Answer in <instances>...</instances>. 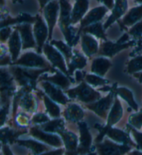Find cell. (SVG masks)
I'll return each instance as SVG.
<instances>
[{"label":"cell","mask_w":142,"mask_h":155,"mask_svg":"<svg viewBox=\"0 0 142 155\" xmlns=\"http://www.w3.org/2000/svg\"><path fill=\"white\" fill-rule=\"evenodd\" d=\"M129 34L135 39H139L142 36V20L134 25L129 31Z\"/></svg>","instance_id":"cell-38"},{"label":"cell","mask_w":142,"mask_h":155,"mask_svg":"<svg viewBox=\"0 0 142 155\" xmlns=\"http://www.w3.org/2000/svg\"><path fill=\"white\" fill-rule=\"evenodd\" d=\"M89 6L88 0H76L71 11V24H76L83 18Z\"/></svg>","instance_id":"cell-17"},{"label":"cell","mask_w":142,"mask_h":155,"mask_svg":"<svg viewBox=\"0 0 142 155\" xmlns=\"http://www.w3.org/2000/svg\"><path fill=\"white\" fill-rule=\"evenodd\" d=\"M90 155H95V154H90Z\"/></svg>","instance_id":"cell-51"},{"label":"cell","mask_w":142,"mask_h":155,"mask_svg":"<svg viewBox=\"0 0 142 155\" xmlns=\"http://www.w3.org/2000/svg\"><path fill=\"white\" fill-rule=\"evenodd\" d=\"M134 76L138 79L141 84H142V72H137V73H134Z\"/></svg>","instance_id":"cell-48"},{"label":"cell","mask_w":142,"mask_h":155,"mask_svg":"<svg viewBox=\"0 0 142 155\" xmlns=\"http://www.w3.org/2000/svg\"><path fill=\"white\" fill-rule=\"evenodd\" d=\"M130 123L134 127L141 129L142 127V111L132 115L130 118Z\"/></svg>","instance_id":"cell-39"},{"label":"cell","mask_w":142,"mask_h":155,"mask_svg":"<svg viewBox=\"0 0 142 155\" xmlns=\"http://www.w3.org/2000/svg\"><path fill=\"white\" fill-rule=\"evenodd\" d=\"M36 18H32L31 15H28V14L25 13H21L20 15L15 18H8V20L4 21V22H2V28H4V27H7V26L14 25L15 23H31L34 21H36Z\"/></svg>","instance_id":"cell-30"},{"label":"cell","mask_w":142,"mask_h":155,"mask_svg":"<svg viewBox=\"0 0 142 155\" xmlns=\"http://www.w3.org/2000/svg\"><path fill=\"white\" fill-rule=\"evenodd\" d=\"M36 20L35 22L33 33L36 37L37 45H38V51L40 53L41 50L45 45V42L49 37V29L43 22V19L39 15L36 16Z\"/></svg>","instance_id":"cell-6"},{"label":"cell","mask_w":142,"mask_h":155,"mask_svg":"<svg viewBox=\"0 0 142 155\" xmlns=\"http://www.w3.org/2000/svg\"><path fill=\"white\" fill-rule=\"evenodd\" d=\"M128 8L127 0H116V2L114 6L112 13L104 25V29H107L111 25H112L116 20L121 18L125 13Z\"/></svg>","instance_id":"cell-15"},{"label":"cell","mask_w":142,"mask_h":155,"mask_svg":"<svg viewBox=\"0 0 142 155\" xmlns=\"http://www.w3.org/2000/svg\"><path fill=\"white\" fill-rule=\"evenodd\" d=\"M22 40L18 31L17 29L15 30L11 34L8 41V48L11 54L12 61H15L19 56V54L22 47Z\"/></svg>","instance_id":"cell-18"},{"label":"cell","mask_w":142,"mask_h":155,"mask_svg":"<svg viewBox=\"0 0 142 155\" xmlns=\"http://www.w3.org/2000/svg\"><path fill=\"white\" fill-rule=\"evenodd\" d=\"M82 48L88 56L96 54L99 49L97 41L92 36L84 34L82 36Z\"/></svg>","instance_id":"cell-22"},{"label":"cell","mask_w":142,"mask_h":155,"mask_svg":"<svg viewBox=\"0 0 142 155\" xmlns=\"http://www.w3.org/2000/svg\"><path fill=\"white\" fill-rule=\"evenodd\" d=\"M132 44H134V42H129L128 43L119 44L118 43H113L111 42H107L104 43L103 47H102L101 54V55L107 56H112L115 54L116 53L118 52L121 50H124L125 48H129Z\"/></svg>","instance_id":"cell-19"},{"label":"cell","mask_w":142,"mask_h":155,"mask_svg":"<svg viewBox=\"0 0 142 155\" xmlns=\"http://www.w3.org/2000/svg\"><path fill=\"white\" fill-rule=\"evenodd\" d=\"M142 70V56L134 57L128 64L127 71L129 74H134Z\"/></svg>","instance_id":"cell-33"},{"label":"cell","mask_w":142,"mask_h":155,"mask_svg":"<svg viewBox=\"0 0 142 155\" xmlns=\"http://www.w3.org/2000/svg\"><path fill=\"white\" fill-rule=\"evenodd\" d=\"M44 101H45L46 110H47L50 116L55 117V118L59 117L60 114V108L52 100L46 97V95H44Z\"/></svg>","instance_id":"cell-34"},{"label":"cell","mask_w":142,"mask_h":155,"mask_svg":"<svg viewBox=\"0 0 142 155\" xmlns=\"http://www.w3.org/2000/svg\"><path fill=\"white\" fill-rule=\"evenodd\" d=\"M142 19V5L134 7L130 9L122 20V24L125 26H131L137 24Z\"/></svg>","instance_id":"cell-23"},{"label":"cell","mask_w":142,"mask_h":155,"mask_svg":"<svg viewBox=\"0 0 142 155\" xmlns=\"http://www.w3.org/2000/svg\"><path fill=\"white\" fill-rule=\"evenodd\" d=\"M116 92L126 101L134 110H135V111L138 110V105H137L135 100L134 99L133 94L129 89L126 88H118L117 89H116Z\"/></svg>","instance_id":"cell-29"},{"label":"cell","mask_w":142,"mask_h":155,"mask_svg":"<svg viewBox=\"0 0 142 155\" xmlns=\"http://www.w3.org/2000/svg\"><path fill=\"white\" fill-rule=\"evenodd\" d=\"M84 113L78 105L72 104L69 106L65 111V116L69 120L78 121L83 118Z\"/></svg>","instance_id":"cell-27"},{"label":"cell","mask_w":142,"mask_h":155,"mask_svg":"<svg viewBox=\"0 0 142 155\" xmlns=\"http://www.w3.org/2000/svg\"><path fill=\"white\" fill-rule=\"evenodd\" d=\"M43 51L45 54L46 57L50 61L51 63L59 68L65 74H68V70H67L66 65L61 54L59 51L53 48L52 45L49 44H45L43 47Z\"/></svg>","instance_id":"cell-7"},{"label":"cell","mask_w":142,"mask_h":155,"mask_svg":"<svg viewBox=\"0 0 142 155\" xmlns=\"http://www.w3.org/2000/svg\"><path fill=\"white\" fill-rule=\"evenodd\" d=\"M83 77H84V73H83V72L76 71V80H77L78 81H80L83 79Z\"/></svg>","instance_id":"cell-46"},{"label":"cell","mask_w":142,"mask_h":155,"mask_svg":"<svg viewBox=\"0 0 142 155\" xmlns=\"http://www.w3.org/2000/svg\"><path fill=\"white\" fill-rule=\"evenodd\" d=\"M17 143L20 145L27 147L29 148L33 152V155H39L46 152L49 148L46 145H43L36 140H17Z\"/></svg>","instance_id":"cell-21"},{"label":"cell","mask_w":142,"mask_h":155,"mask_svg":"<svg viewBox=\"0 0 142 155\" xmlns=\"http://www.w3.org/2000/svg\"><path fill=\"white\" fill-rule=\"evenodd\" d=\"M16 29L20 33V35L21 40H22L23 50L28 48H33L36 47V43H35L33 38L31 26L29 23L18 25L16 27Z\"/></svg>","instance_id":"cell-11"},{"label":"cell","mask_w":142,"mask_h":155,"mask_svg":"<svg viewBox=\"0 0 142 155\" xmlns=\"http://www.w3.org/2000/svg\"><path fill=\"white\" fill-rule=\"evenodd\" d=\"M59 134L61 135L62 140L66 147L65 155H78V139L75 134L71 132H64L60 131Z\"/></svg>","instance_id":"cell-16"},{"label":"cell","mask_w":142,"mask_h":155,"mask_svg":"<svg viewBox=\"0 0 142 155\" xmlns=\"http://www.w3.org/2000/svg\"><path fill=\"white\" fill-rule=\"evenodd\" d=\"M96 149L99 155H124L130 151V147L128 145H117L106 139L96 145Z\"/></svg>","instance_id":"cell-3"},{"label":"cell","mask_w":142,"mask_h":155,"mask_svg":"<svg viewBox=\"0 0 142 155\" xmlns=\"http://www.w3.org/2000/svg\"><path fill=\"white\" fill-rule=\"evenodd\" d=\"M38 1H39V5H40V8H45L46 4L49 3L50 2L53 1V0H38Z\"/></svg>","instance_id":"cell-47"},{"label":"cell","mask_w":142,"mask_h":155,"mask_svg":"<svg viewBox=\"0 0 142 155\" xmlns=\"http://www.w3.org/2000/svg\"><path fill=\"white\" fill-rule=\"evenodd\" d=\"M64 122L62 120H55L49 123H45L43 125V129L47 132H58L63 131L64 130Z\"/></svg>","instance_id":"cell-32"},{"label":"cell","mask_w":142,"mask_h":155,"mask_svg":"<svg viewBox=\"0 0 142 155\" xmlns=\"http://www.w3.org/2000/svg\"><path fill=\"white\" fill-rule=\"evenodd\" d=\"M80 133V145L78 147V155H85L89 153L92 145V137L85 123L78 124Z\"/></svg>","instance_id":"cell-9"},{"label":"cell","mask_w":142,"mask_h":155,"mask_svg":"<svg viewBox=\"0 0 142 155\" xmlns=\"http://www.w3.org/2000/svg\"><path fill=\"white\" fill-rule=\"evenodd\" d=\"M60 26L63 33L66 41L70 46L74 45L76 43L74 39V31L70 27L71 6L69 0H60Z\"/></svg>","instance_id":"cell-1"},{"label":"cell","mask_w":142,"mask_h":155,"mask_svg":"<svg viewBox=\"0 0 142 155\" xmlns=\"http://www.w3.org/2000/svg\"><path fill=\"white\" fill-rule=\"evenodd\" d=\"M81 31H83L84 34L89 33V34L94 35L95 36L100 38L104 40L106 39V35H105V33L103 31V28L102 27L101 23L100 22L95 23V24L91 25L90 26H88V27H86L84 29L81 30Z\"/></svg>","instance_id":"cell-31"},{"label":"cell","mask_w":142,"mask_h":155,"mask_svg":"<svg viewBox=\"0 0 142 155\" xmlns=\"http://www.w3.org/2000/svg\"><path fill=\"white\" fill-rule=\"evenodd\" d=\"M41 79L50 81L51 83H53L54 85L62 88V89H67L70 86V81L69 79L65 77L64 74L58 71L55 72V74L53 76L44 77L43 78H41Z\"/></svg>","instance_id":"cell-25"},{"label":"cell","mask_w":142,"mask_h":155,"mask_svg":"<svg viewBox=\"0 0 142 155\" xmlns=\"http://www.w3.org/2000/svg\"><path fill=\"white\" fill-rule=\"evenodd\" d=\"M110 66V60L106 58H97L92 62V72L99 76H104Z\"/></svg>","instance_id":"cell-24"},{"label":"cell","mask_w":142,"mask_h":155,"mask_svg":"<svg viewBox=\"0 0 142 155\" xmlns=\"http://www.w3.org/2000/svg\"><path fill=\"white\" fill-rule=\"evenodd\" d=\"M63 153H64V150L60 149L58 150H53V151L46 152H45V153H43L39 155H62Z\"/></svg>","instance_id":"cell-43"},{"label":"cell","mask_w":142,"mask_h":155,"mask_svg":"<svg viewBox=\"0 0 142 155\" xmlns=\"http://www.w3.org/2000/svg\"><path fill=\"white\" fill-rule=\"evenodd\" d=\"M58 11H59V4L57 0H53L50 2L44 8V15L47 22L49 40L52 39L53 28L57 21Z\"/></svg>","instance_id":"cell-5"},{"label":"cell","mask_w":142,"mask_h":155,"mask_svg":"<svg viewBox=\"0 0 142 155\" xmlns=\"http://www.w3.org/2000/svg\"><path fill=\"white\" fill-rule=\"evenodd\" d=\"M42 86L45 89L46 93L48 94L53 101L62 104H65L68 102V99L61 90L53 85V84H51V82L49 83V81H44L42 83Z\"/></svg>","instance_id":"cell-14"},{"label":"cell","mask_w":142,"mask_h":155,"mask_svg":"<svg viewBox=\"0 0 142 155\" xmlns=\"http://www.w3.org/2000/svg\"><path fill=\"white\" fill-rule=\"evenodd\" d=\"M99 1L103 2V3L106 5L108 8H113L115 6V2L114 0H99Z\"/></svg>","instance_id":"cell-44"},{"label":"cell","mask_w":142,"mask_h":155,"mask_svg":"<svg viewBox=\"0 0 142 155\" xmlns=\"http://www.w3.org/2000/svg\"><path fill=\"white\" fill-rule=\"evenodd\" d=\"M106 134L108 135L109 137L115 141L123 143V145H131L134 147L136 146V145L132 141V140L130 139L128 135L121 130H118V129L108 127Z\"/></svg>","instance_id":"cell-20"},{"label":"cell","mask_w":142,"mask_h":155,"mask_svg":"<svg viewBox=\"0 0 142 155\" xmlns=\"http://www.w3.org/2000/svg\"><path fill=\"white\" fill-rule=\"evenodd\" d=\"M46 70H31L20 68H12V72L16 79L20 84L29 87L30 84H34L36 79L38 78L40 74L45 71Z\"/></svg>","instance_id":"cell-4"},{"label":"cell","mask_w":142,"mask_h":155,"mask_svg":"<svg viewBox=\"0 0 142 155\" xmlns=\"http://www.w3.org/2000/svg\"><path fill=\"white\" fill-rule=\"evenodd\" d=\"M128 34H124L123 36L121 38L118 40V41L116 42V43H119V44H123V43H125V42L127 41H128Z\"/></svg>","instance_id":"cell-45"},{"label":"cell","mask_w":142,"mask_h":155,"mask_svg":"<svg viewBox=\"0 0 142 155\" xmlns=\"http://www.w3.org/2000/svg\"><path fill=\"white\" fill-rule=\"evenodd\" d=\"M137 2H139V3H141L142 4V0H135Z\"/></svg>","instance_id":"cell-50"},{"label":"cell","mask_w":142,"mask_h":155,"mask_svg":"<svg viewBox=\"0 0 142 155\" xmlns=\"http://www.w3.org/2000/svg\"><path fill=\"white\" fill-rule=\"evenodd\" d=\"M52 44L56 47L59 50L60 52H62L66 57L67 60H69L70 58H72V51L70 47L67 45V44L64 43L62 41H52Z\"/></svg>","instance_id":"cell-35"},{"label":"cell","mask_w":142,"mask_h":155,"mask_svg":"<svg viewBox=\"0 0 142 155\" xmlns=\"http://www.w3.org/2000/svg\"><path fill=\"white\" fill-rule=\"evenodd\" d=\"M30 134L33 137L38 138V140H42V141L45 142L49 145H52V146L56 147L62 146V140L55 135L45 133L36 127L31 128L30 130Z\"/></svg>","instance_id":"cell-13"},{"label":"cell","mask_w":142,"mask_h":155,"mask_svg":"<svg viewBox=\"0 0 142 155\" xmlns=\"http://www.w3.org/2000/svg\"><path fill=\"white\" fill-rule=\"evenodd\" d=\"M86 62L87 61H86L85 56L81 55L80 54L76 52L75 54L72 56L71 61L69 65V74H71L76 69L83 68L86 65Z\"/></svg>","instance_id":"cell-28"},{"label":"cell","mask_w":142,"mask_h":155,"mask_svg":"<svg viewBox=\"0 0 142 155\" xmlns=\"http://www.w3.org/2000/svg\"><path fill=\"white\" fill-rule=\"evenodd\" d=\"M107 12L108 9L106 8V6H99L91 10L87 15L81 20L80 31L86 27L99 22Z\"/></svg>","instance_id":"cell-10"},{"label":"cell","mask_w":142,"mask_h":155,"mask_svg":"<svg viewBox=\"0 0 142 155\" xmlns=\"http://www.w3.org/2000/svg\"><path fill=\"white\" fill-rule=\"evenodd\" d=\"M131 132L133 135L134 138H135V140L138 145L139 149L142 151V132H139L135 129L132 128Z\"/></svg>","instance_id":"cell-40"},{"label":"cell","mask_w":142,"mask_h":155,"mask_svg":"<svg viewBox=\"0 0 142 155\" xmlns=\"http://www.w3.org/2000/svg\"><path fill=\"white\" fill-rule=\"evenodd\" d=\"M123 115V109L121 103L117 98H116L114 105L112 108L108 120V127H110L112 125L116 124L119 120Z\"/></svg>","instance_id":"cell-26"},{"label":"cell","mask_w":142,"mask_h":155,"mask_svg":"<svg viewBox=\"0 0 142 155\" xmlns=\"http://www.w3.org/2000/svg\"><path fill=\"white\" fill-rule=\"evenodd\" d=\"M66 93L71 98L77 99L83 102H92L98 100L101 97V95L92 89L85 82L81 83L76 88L66 91Z\"/></svg>","instance_id":"cell-2"},{"label":"cell","mask_w":142,"mask_h":155,"mask_svg":"<svg viewBox=\"0 0 142 155\" xmlns=\"http://www.w3.org/2000/svg\"><path fill=\"white\" fill-rule=\"evenodd\" d=\"M14 64L29 68H46L47 66V63L41 56L33 52L24 54Z\"/></svg>","instance_id":"cell-8"},{"label":"cell","mask_w":142,"mask_h":155,"mask_svg":"<svg viewBox=\"0 0 142 155\" xmlns=\"http://www.w3.org/2000/svg\"><path fill=\"white\" fill-rule=\"evenodd\" d=\"M22 107L29 111H33L36 107V101L31 94H27L21 100Z\"/></svg>","instance_id":"cell-36"},{"label":"cell","mask_w":142,"mask_h":155,"mask_svg":"<svg viewBox=\"0 0 142 155\" xmlns=\"http://www.w3.org/2000/svg\"><path fill=\"white\" fill-rule=\"evenodd\" d=\"M112 100V93H110L107 97L99 100L98 102L94 103V104L87 105V108L94 111L99 116L105 118L107 116L109 109H110Z\"/></svg>","instance_id":"cell-12"},{"label":"cell","mask_w":142,"mask_h":155,"mask_svg":"<svg viewBox=\"0 0 142 155\" xmlns=\"http://www.w3.org/2000/svg\"><path fill=\"white\" fill-rule=\"evenodd\" d=\"M11 29L10 27H4L1 29V41H6L9 36H11Z\"/></svg>","instance_id":"cell-42"},{"label":"cell","mask_w":142,"mask_h":155,"mask_svg":"<svg viewBox=\"0 0 142 155\" xmlns=\"http://www.w3.org/2000/svg\"><path fill=\"white\" fill-rule=\"evenodd\" d=\"M85 80L87 81V83L92 86H96L99 85H105V84H108V81L106 79H104L101 77H98L96 75L94 74H87L85 77Z\"/></svg>","instance_id":"cell-37"},{"label":"cell","mask_w":142,"mask_h":155,"mask_svg":"<svg viewBox=\"0 0 142 155\" xmlns=\"http://www.w3.org/2000/svg\"><path fill=\"white\" fill-rule=\"evenodd\" d=\"M129 155H142V152L138 151V150H134L130 152Z\"/></svg>","instance_id":"cell-49"},{"label":"cell","mask_w":142,"mask_h":155,"mask_svg":"<svg viewBox=\"0 0 142 155\" xmlns=\"http://www.w3.org/2000/svg\"><path fill=\"white\" fill-rule=\"evenodd\" d=\"M32 121L34 123H46L49 121V118L45 114H38L33 116Z\"/></svg>","instance_id":"cell-41"}]
</instances>
